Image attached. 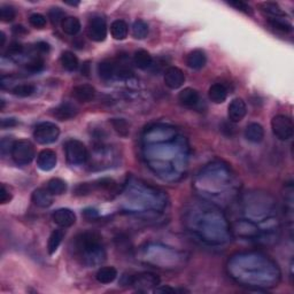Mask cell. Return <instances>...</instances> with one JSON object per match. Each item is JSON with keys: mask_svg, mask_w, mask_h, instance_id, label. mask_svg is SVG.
<instances>
[{"mask_svg": "<svg viewBox=\"0 0 294 294\" xmlns=\"http://www.w3.org/2000/svg\"><path fill=\"white\" fill-rule=\"evenodd\" d=\"M22 52H23V46H22V44L14 42L8 46L7 51H6V55H7V56H15V55L21 54Z\"/></svg>", "mask_w": 294, "mask_h": 294, "instance_id": "8d00e7d4", "label": "cell"}, {"mask_svg": "<svg viewBox=\"0 0 294 294\" xmlns=\"http://www.w3.org/2000/svg\"><path fill=\"white\" fill-rule=\"evenodd\" d=\"M82 74L84 76L90 75V65H88V62H85L83 67H82Z\"/></svg>", "mask_w": 294, "mask_h": 294, "instance_id": "ee69618b", "label": "cell"}, {"mask_svg": "<svg viewBox=\"0 0 294 294\" xmlns=\"http://www.w3.org/2000/svg\"><path fill=\"white\" fill-rule=\"evenodd\" d=\"M29 23L31 27L36 28V29H43L46 27V17L39 13H35V14L30 15Z\"/></svg>", "mask_w": 294, "mask_h": 294, "instance_id": "d6a6232c", "label": "cell"}, {"mask_svg": "<svg viewBox=\"0 0 294 294\" xmlns=\"http://www.w3.org/2000/svg\"><path fill=\"white\" fill-rule=\"evenodd\" d=\"M60 61H61L62 67L68 71H75L78 68V66H80L77 56L70 52V51H65L61 54Z\"/></svg>", "mask_w": 294, "mask_h": 294, "instance_id": "d4e9b609", "label": "cell"}, {"mask_svg": "<svg viewBox=\"0 0 294 294\" xmlns=\"http://www.w3.org/2000/svg\"><path fill=\"white\" fill-rule=\"evenodd\" d=\"M61 28L65 34L69 35V36H76L81 31L82 24L77 17H66L61 23Z\"/></svg>", "mask_w": 294, "mask_h": 294, "instance_id": "d6986e66", "label": "cell"}, {"mask_svg": "<svg viewBox=\"0 0 294 294\" xmlns=\"http://www.w3.org/2000/svg\"><path fill=\"white\" fill-rule=\"evenodd\" d=\"M208 97L215 104H222L227 98V88L224 84L215 83L208 90Z\"/></svg>", "mask_w": 294, "mask_h": 294, "instance_id": "ac0fdd59", "label": "cell"}, {"mask_svg": "<svg viewBox=\"0 0 294 294\" xmlns=\"http://www.w3.org/2000/svg\"><path fill=\"white\" fill-rule=\"evenodd\" d=\"M25 69L30 72H39L44 69V60L40 58H36L34 59L33 61H30L29 63H27L25 66Z\"/></svg>", "mask_w": 294, "mask_h": 294, "instance_id": "e575fe53", "label": "cell"}, {"mask_svg": "<svg viewBox=\"0 0 294 294\" xmlns=\"http://www.w3.org/2000/svg\"><path fill=\"white\" fill-rule=\"evenodd\" d=\"M78 114V109L74 104L71 103H62L61 105L56 107L53 112V115L60 121H68L76 118V115Z\"/></svg>", "mask_w": 294, "mask_h": 294, "instance_id": "7c38bea8", "label": "cell"}, {"mask_svg": "<svg viewBox=\"0 0 294 294\" xmlns=\"http://www.w3.org/2000/svg\"><path fill=\"white\" fill-rule=\"evenodd\" d=\"M72 97L80 103H90L96 97V88L90 84H81L72 88Z\"/></svg>", "mask_w": 294, "mask_h": 294, "instance_id": "8fae6325", "label": "cell"}, {"mask_svg": "<svg viewBox=\"0 0 294 294\" xmlns=\"http://www.w3.org/2000/svg\"><path fill=\"white\" fill-rule=\"evenodd\" d=\"M98 74L104 80H109L114 75H116V62L110 61V60H105L100 62L98 66Z\"/></svg>", "mask_w": 294, "mask_h": 294, "instance_id": "cb8c5ba5", "label": "cell"}, {"mask_svg": "<svg viewBox=\"0 0 294 294\" xmlns=\"http://www.w3.org/2000/svg\"><path fill=\"white\" fill-rule=\"evenodd\" d=\"M66 4L67 5H70V6H77V5H80V1H76V2H69V1H65Z\"/></svg>", "mask_w": 294, "mask_h": 294, "instance_id": "bcb514c9", "label": "cell"}, {"mask_svg": "<svg viewBox=\"0 0 294 294\" xmlns=\"http://www.w3.org/2000/svg\"><path fill=\"white\" fill-rule=\"evenodd\" d=\"M110 34H112L114 39L116 40L125 39L129 34L128 24L123 20L114 21L112 25H110Z\"/></svg>", "mask_w": 294, "mask_h": 294, "instance_id": "ffe728a7", "label": "cell"}, {"mask_svg": "<svg viewBox=\"0 0 294 294\" xmlns=\"http://www.w3.org/2000/svg\"><path fill=\"white\" fill-rule=\"evenodd\" d=\"M118 277V270L114 267H104L98 270L96 275L97 280L101 284H110Z\"/></svg>", "mask_w": 294, "mask_h": 294, "instance_id": "44dd1931", "label": "cell"}, {"mask_svg": "<svg viewBox=\"0 0 294 294\" xmlns=\"http://www.w3.org/2000/svg\"><path fill=\"white\" fill-rule=\"evenodd\" d=\"M12 157L14 162L18 166H27L33 162L36 156V150H35L34 144L28 139H20V140L14 141L11 151Z\"/></svg>", "mask_w": 294, "mask_h": 294, "instance_id": "7a4b0ae2", "label": "cell"}, {"mask_svg": "<svg viewBox=\"0 0 294 294\" xmlns=\"http://www.w3.org/2000/svg\"><path fill=\"white\" fill-rule=\"evenodd\" d=\"M56 162H58V157H56L55 152L49 150V148L40 151L37 156V166L43 172H51L54 169Z\"/></svg>", "mask_w": 294, "mask_h": 294, "instance_id": "30bf717a", "label": "cell"}, {"mask_svg": "<svg viewBox=\"0 0 294 294\" xmlns=\"http://www.w3.org/2000/svg\"><path fill=\"white\" fill-rule=\"evenodd\" d=\"M1 43H0V47H4L5 46V42H6V36L4 33H1Z\"/></svg>", "mask_w": 294, "mask_h": 294, "instance_id": "f6af8a7d", "label": "cell"}, {"mask_svg": "<svg viewBox=\"0 0 294 294\" xmlns=\"http://www.w3.org/2000/svg\"><path fill=\"white\" fill-rule=\"evenodd\" d=\"M13 94H15L17 97L25 98L30 97L31 94L36 92V86L34 84H18L15 87H13L12 90Z\"/></svg>", "mask_w": 294, "mask_h": 294, "instance_id": "f1b7e54d", "label": "cell"}, {"mask_svg": "<svg viewBox=\"0 0 294 294\" xmlns=\"http://www.w3.org/2000/svg\"><path fill=\"white\" fill-rule=\"evenodd\" d=\"M206 62H207L206 53H205V51L202 50L192 51V52H190L188 56H186V65H188L190 68L195 69V70L205 67Z\"/></svg>", "mask_w": 294, "mask_h": 294, "instance_id": "9a60e30c", "label": "cell"}, {"mask_svg": "<svg viewBox=\"0 0 294 294\" xmlns=\"http://www.w3.org/2000/svg\"><path fill=\"white\" fill-rule=\"evenodd\" d=\"M132 35L136 39H144L148 35V24L143 20H137L132 24Z\"/></svg>", "mask_w": 294, "mask_h": 294, "instance_id": "83f0119b", "label": "cell"}, {"mask_svg": "<svg viewBox=\"0 0 294 294\" xmlns=\"http://www.w3.org/2000/svg\"><path fill=\"white\" fill-rule=\"evenodd\" d=\"M271 129H273L274 135L279 139V140H289L293 137L294 125L293 121L290 116L279 115L274 116L271 120Z\"/></svg>", "mask_w": 294, "mask_h": 294, "instance_id": "5b68a950", "label": "cell"}, {"mask_svg": "<svg viewBox=\"0 0 294 294\" xmlns=\"http://www.w3.org/2000/svg\"><path fill=\"white\" fill-rule=\"evenodd\" d=\"M178 100L184 107L193 108V107H195L199 104L200 96H199V92L197 90H194V88L186 87L179 92Z\"/></svg>", "mask_w": 294, "mask_h": 294, "instance_id": "5bb4252c", "label": "cell"}, {"mask_svg": "<svg viewBox=\"0 0 294 294\" xmlns=\"http://www.w3.org/2000/svg\"><path fill=\"white\" fill-rule=\"evenodd\" d=\"M66 151V159H67L68 163L74 164V166H78V164H83L88 159V152L85 145L80 140L76 139H71L68 140L65 145Z\"/></svg>", "mask_w": 294, "mask_h": 294, "instance_id": "277c9868", "label": "cell"}, {"mask_svg": "<svg viewBox=\"0 0 294 294\" xmlns=\"http://www.w3.org/2000/svg\"><path fill=\"white\" fill-rule=\"evenodd\" d=\"M31 201L39 208H47L52 205L53 194L47 189H37L31 194Z\"/></svg>", "mask_w": 294, "mask_h": 294, "instance_id": "4fadbf2b", "label": "cell"}, {"mask_svg": "<svg viewBox=\"0 0 294 294\" xmlns=\"http://www.w3.org/2000/svg\"><path fill=\"white\" fill-rule=\"evenodd\" d=\"M150 285L156 286L160 284V278L154 274H140L132 276L128 279V285Z\"/></svg>", "mask_w": 294, "mask_h": 294, "instance_id": "2e32d148", "label": "cell"}, {"mask_svg": "<svg viewBox=\"0 0 294 294\" xmlns=\"http://www.w3.org/2000/svg\"><path fill=\"white\" fill-rule=\"evenodd\" d=\"M63 238H65V231L61 229H56L51 233L49 242H47V252H49L50 255L54 254V253L58 251L59 246L62 242Z\"/></svg>", "mask_w": 294, "mask_h": 294, "instance_id": "603a6c76", "label": "cell"}, {"mask_svg": "<svg viewBox=\"0 0 294 294\" xmlns=\"http://www.w3.org/2000/svg\"><path fill=\"white\" fill-rule=\"evenodd\" d=\"M268 22H269V24L271 25L273 29L279 31V33L290 34V33H292V30H293L292 24L289 23V22L283 20V18H280V17L269 18V21Z\"/></svg>", "mask_w": 294, "mask_h": 294, "instance_id": "4316f807", "label": "cell"}, {"mask_svg": "<svg viewBox=\"0 0 294 294\" xmlns=\"http://www.w3.org/2000/svg\"><path fill=\"white\" fill-rule=\"evenodd\" d=\"M49 17L51 22H52L53 25H58L59 23H62L63 18H65V13H63L62 9L60 8H52L49 13Z\"/></svg>", "mask_w": 294, "mask_h": 294, "instance_id": "836d02e7", "label": "cell"}, {"mask_svg": "<svg viewBox=\"0 0 294 294\" xmlns=\"http://www.w3.org/2000/svg\"><path fill=\"white\" fill-rule=\"evenodd\" d=\"M164 83L172 90L182 87L185 83V75L181 69L177 67H169L164 72Z\"/></svg>", "mask_w": 294, "mask_h": 294, "instance_id": "52a82bcc", "label": "cell"}, {"mask_svg": "<svg viewBox=\"0 0 294 294\" xmlns=\"http://www.w3.org/2000/svg\"><path fill=\"white\" fill-rule=\"evenodd\" d=\"M245 137L251 143H261L264 138V129L260 123H251L245 130Z\"/></svg>", "mask_w": 294, "mask_h": 294, "instance_id": "e0dca14e", "label": "cell"}, {"mask_svg": "<svg viewBox=\"0 0 294 294\" xmlns=\"http://www.w3.org/2000/svg\"><path fill=\"white\" fill-rule=\"evenodd\" d=\"M177 291L175 289H172L169 286H162L156 290V293H176Z\"/></svg>", "mask_w": 294, "mask_h": 294, "instance_id": "b9f144b4", "label": "cell"}, {"mask_svg": "<svg viewBox=\"0 0 294 294\" xmlns=\"http://www.w3.org/2000/svg\"><path fill=\"white\" fill-rule=\"evenodd\" d=\"M247 113V107H246L245 101L242 98H236L230 103L229 108H227V115L229 120L233 123H238L242 121Z\"/></svg>", "mask_w": 294, "mask_h": 294, "instance_id": "9c48e42d", "label": "cell"}, {"mask_svg": "<svg viewBox=\"0 0 294 294\" xmlns=\"http://www.w3.org/2000/svg\"><path fill=\"white\" fill-rule=\"evenodd\" d=\"M60 136V129L55 123L42 122L34 131V138L40 145H50L55 143Z\"/></svg>", "mask_w": 294, "mask_h": 294, "instance_id": "3957f363", "label": "cell"}, {"mask_svg": "<svg viewBox=\"0 0 294 294\" xmlns=\"http://www.w3.org/2000/svg\"><path fill=\"white\" fill-rule=\"evenodd\" d=\"M262 11L268 13V14L273 15L274 17H285V12L282 11V8L278 6V4H275V2H263L261 5Z\"/></svg>", "mask_w": 294, "mask_h": 294, "instance_id": "4dcf8cb0", "label": "cell"}, {"mask_svg": "<svg viewBox=\"0 0 294 294\" xmlns=\"http://www.w3.org/2000/svg\"><path fill=\"white\" fill-rule=\"evenodd\" d=\"M74 249L82 261L86 264L99 263L105 258L103 238L97 232H84L76 237Z\"/></svg>", "mask_w": 294, "mask_h": 294, "instance_id": "6da1fadb", "label": "cell"}, {"mask_svg": "<svg viewBox=\"0 0 294 294\" xmlns=\"http://www.w3.org/2000/svg\"><path fill=\"white\" fill-rule=\"evenodd\" d=\"M87 37L93 42H104L107 37V24L105 18L101 17H94L88 21Z\"/></svg>", "mask_w": 294, "mask_h": 294, "instance_id": "8992f818", "label": "cell"}, {"mask_svg": "<svg viewBox=\"0 0 294 294\" xmlns=\"http://www.w3.org/2000/svg\"><path fill=\"white\" fill-rule=\"evenodd\" d=\"M113 128L115 129V131L121 136V137H128L130 134V126L129 123L123 119H113L112 120Z\"/></svg>", "mask_w": 294, "mask_h": 294, "instance_id": "f546056e", "label": "cell"}, {"mask_svg": "<svg viewBox=\"0 0 294 294\" xmlns=\"http://www.w3.org/2000/svg\"><path fill=\"white\" fill-rule=\"evenodd\" d=\"M17 124V120H15V119H4L1 121V126L4 129L11 128V126H14Z\"/></svg>", "mask_w": 294, "mask_h": 294, "instance_id": "ab89813d", "label": "cell"}, {"mask_svg": "<svg viewBox=\"0 0 294 294\" xmlns=\"http://www.w3.org/2000/svg\"><path fill=\"white\" fill-rule=\"evenodd\" d=\"M93 191V186L92 184H87V183H84V184L78 185L77 188H76V194L77 195H86L88 193H91V192Z\"/></svg>", "mask_w": 294, "mask_h": 294, "instance_id": "74e56055", "label": "cell"}, {"mask_svg": "<svg viewBox=\"0 0 294 294\" xmlns=\"http://www.w3.org/2000/svg\"><path fill=\"white\" fill-rule=\"evenodd\" d=\"M12 200V194L9 190L6 189V186L2 184L1 190H0V204L5 205Z\"/></svg>", "mask_w": 294, "mask_h": 294, "instance_id": "f35d334b", "label": "cell"}, {"mask_svg": "<svg viewBox=\"0 0 294 294\" xmlns=\"http://www.w3.org/2000/svg\"><path fill=\"white\" fill-rule=\"evenodd\" d=\"M47 190L53 195H61L67 191V184L61 178H52L47 183Z\"/></svg>", "mask_w": 294, "mask_h": 294, "instance_id": "484cf974", "label": "cell"}, {"mask_svg": "<svg viewBox=\"0 0 294 294\" xmlns=\"http://www.w3.org/2000/svg\"><path fill=\"white\" fill-rule=\"evenodd\" d=\"M17 17V12H15L14 7L9 5H2L0 7V20L5 23H9V22L14 21Z\"/></svg>", "mask_w": 294, "mask_h": 294, "instance_id": "1f68e13d", "label": "cell"}, {"mask_svg": "<svg viewBox=\"0 0 294 294\" xmlns=\"http://www.w3.org/2000/svg\"><path fill=\"white\" fill-rule=\"evenodd\" d=\"M36 47H37V50L40 51L42 53H47L50 51V45L47 43H44V42L38 43Z\"/></svg>", "mask_w": 294, "mask_h": 294, "instance_id": "60d3db41", "label": "cell"}, {"mask_svg": "<svg viewBox=\"0 0 294 294\" xmlns=\"http://www.w3.org/2000/svg\"><path fill=\"white\" fill-rule=\"evenodd\" d=\"M53 222L56 225L66 229V227H70L76 223V215L74 211L69 208H60L56 209L52 215Z\"/></svg>", "mask_w": 294, "mask_h": 294, "instance_id": "ba28073f", "label": "cell"}, {"mask_svg": "<svg viewBox=\"0 0 294 294\" xmlns=\"http://www.w3.org/2000/svg\"><path fill=\"white\" fill-rule=\"evenodd\" d=\"M134 62L136 67L140 69H147L150 68L152 63H153V59H152V55L147 52V51L138 50L135 52Z\"/></svg>", "mask_w": 294, "mask_h": 294, "instance_id": "7402d4cb", "label": "cell"}, {"mask_svg": "<svg viewBox=\"0 0 294 294\" xmlns=\"http://www.w3.org/2000/svg\"><path fill=\"white\" fill-rule=\"evenodd\" d=\"M227 4L232 6L233 8H236L237 11H240L245 14H252V7L248 4H246L244 1H240V0H236V1H227Z\"/></svg>", "mask_w": 294, "mask_h": 294, "instance_id": "d590c367", "label": "cell"}, {"mask_svg": "<svg viewBox=\"0 0 294 294\" xmlns=\"http://www.w3.org/2000/svg\"><path fill=\"white\" fill-rule=\"evenodd\" d=\"M13 31H14V34H17V35L27 34V30H25V28L22 27V25H15V27L13 28Z\"/></svg>", "mask_w": 294, "mask_h": 294, "instance_id": "7bdbcfd3", "label": "cell"}]
</instances>
